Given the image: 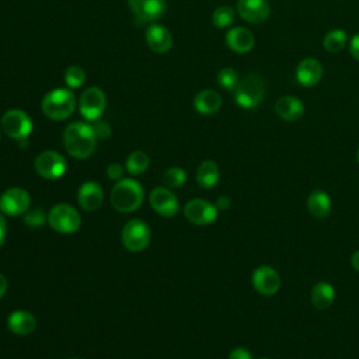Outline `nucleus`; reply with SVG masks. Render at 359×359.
Returning a JSON list of instances; mask_svg holds the SVG:
<instances>
[{
  "mask_svg": "<svg viewBox=\"0 0 359 359\" xmlns=\"http://www.w3.org/2000/svg\"><path fill=\"white\" fill-rule=\"evenodd\" d=\"M63 143L70 156L76 158H86L94 151L97 136L91 125L73 122L63 132Z\"/></svg>",
  "mask_w": 359,
  "mask_h": 359,
  "instance_id": "1",
  "label": "nucleus"
},
{
  "mask_svg": "<svg viewBox=\"0 0 359 359\" xmlns=\"http://www.w3.org/2000/svg\"><path fill=\"white\" fill-rule=\"evenodd\" d=\"M233 93L237 105H240L241 108H257L266 95L265 80L258 73H250L245 77L240 79V83Z\"/></svg>",
  "mask_w": 359,
  "mask_h": 359,
  "instance_id": "2",
  "label": "nucleus"
},
{
  "mask_svg": "<svg viewBox=\"0 0 359 359\" xmlns=\"http://www.w3.org/2000/svg\"><path fill=\"white\" fill-rule=\"evenodd\" d=\"M143 202V188L142 185L130 178L121 180L116 182L111 191L112 206L123 213L136 210Z\"/></svg>",
  "mask_w": 359,
  "mask_h": 359,
  "instance_id": "3",
  "label": "nucleus"
},
{
  "mask_svg": "<svg viewBox=\"0 0 359 359\" xmlns=\"http://www.w3.org/2000/svg\"><path fill=\"white\" fill-rule=\"evenodd\" d=\"M76 107L74 94L67 88H55L48 93L42 100V111L43 114L53 119L62 121L69 118Z\"/></svg>",
  "mask_w": 359,
  "mask_h": 359,
  "instance_id": "4",
  "label": "nucleus"
},
{
  "mask_svg": "<svg viewBox=\"0 0 359 359\" xmlns=\"http://www.w3.org/2000/svg\"><path fill=\"white\" fill-rule=\"evenodd\" d=\"M48 222L55 231L62 234H72L80 229L81 216L73 206L67 203H59L50 209Z\"/></svg>",
  "mask_w": 359,
  "mask_h": 359,
  "instance_id": "5",
  "label": "nucleus"
},
{
  "mask_svg": "<svg viewBox=\"0 0 359 359\" xmlns=\"http://www.w3.org/2000/svg\"><path fill=\"white\" fill-rule=\"evenodd\" d=\"M122 243L126 250L139 252L150 243V229L140 219L129 220L122 229Z\"/></svg>",
  "mask_w": 359,
  "mask_h": 359,
  "instance_id": "6",
  "label": "nucleus"
},
{
  "mask_svg": "<svg viewBox=\"0 0 359 359\" xmlns=\"http://www.w3.org/2000/svg\"><path fill=\"white\" fill-rule=\"evenodd\" d=\"M1 128L11 139L24 140L32 130V122L24 111L10 109L1 118Z\"/></svg>",
  "mask_w": 359,
  "mask_h": 359,
  "instance_id": "7",
  "label": "nucleus"
},
{
  "mask_svg": "<svg viewBox=\"0 0 359 359\" xmlns=\"http://www.w3.org/2000/svg\"><path fill=\"white\" fill-rule=\"evenodd\" d=\"M35 170L42 178L56 180L65 174L66 160L57 151L46 150L35 158Z\"/></svg>",
  "mask_w": 359,
  "mask_h": 359,
  "instance_id": "8",
  "label": "nucleus"
},
{
  "mask_svg": "<svg viewBox=\"0 0 359 359\" xmlns=\"http://www.w3.org/2000/svg\"><path fill=\"white\" fill-rule=\"evenodd\" d=\"M107 107L105 94L98 87L87 88L79 101L80 114L88 121H97Z\"/></svg>",
  "mask_w": 359,
  "mask_h": 359,
  "instance_id": "9",
  "label": "nucleus"
},
{
  "mask_svg": "<svg viewBox=\"0 0 359 359\" xmlns=\"http://www.w3.org/2000/svg\"><path fill=\"white\" fill-rule=\"evenodd\" d=\"M252 286L262 296H273L280 289L279 273L268 265H261L252 272Z\"/></svg>",
  "mask_w": 359,
  "mask_h": 359,
  "instance_id": "10",
  "label": "nucleus"
},
{
  "mask_svg": "<svg viewBox=\"0 0 359 359\" xmlns=\"http://www.w3.org/2000/svg\"><path fill=\"white\" fill-rule=\"evenodd\" d=\"M185 217L198 226L210 224L217 217V208L205 199H192L184 208Z\"/></svg>",
  "mask_w": 359,
  "mask_h": 359,
  "instance_id": "11",
  "label": "nucleus"
},
{
  "mask_svg": "<svg viewBox=\"0 0 359 359\" xmlns=\"http://www.w3.org/2000/svg\"><path fill=\"white\" fill-rule=\"evenodd\" d=\"M29 203V194L22 188H10L0 196V209L10 216H18L28 212Z\"/></svg>",
  "mask_w": 359,
  "mask_h": 359,
  "instance_id": "12",
  "label": "nucleus"
},
{
  "mask_svg": "<svg viewBox=\"0 0 359 359\" xmlns=\"http://www.w3.org/2000/svg\"><path fill=\"white\" fill-rule=\"evenodd\" d=\"M237 13L247 22L261 24L268 20L271 7L266 0H238Z\"/></svg>",
  "mask_w": 359,
  "mask_h": 359,
  "instance_id": "13",
  "label": "nucleus"
},
{
  "mask_svg": "<svg viewBox=\"0 0 359 359\" xmlns=\"http://www.w3.org/2000/svg\"><path fill=\"white\" fill-rule=\"evenodd\" d=\"M150 205L158 215L164 217H172L180 209V202L175 195L164 187H158L151 191Z\"/></svg>",
  "mask_w": 359,
  "mask_h": 359,
  "instance_id": "14",
  "label": "nucleus"
},
{
  "mask_svg": "<svg viewBox=\"0 0 359 359\" xmlns=\"http://www.w3.org/2000/svg\"><path fill=\"white\" fill-rule=\"evenodd\" d=\"M323 77V66L314 57H304L296 67V80L303 87H314Z\"/></svg>",
  "mask_w": 359,
  "mask_h": 359,
  "instance_id": "15",
  "label": "nucleus"
},
{
  "mask_svg": "<svg viewBox=\"0 0 359 359\" xmlns=\"http://www.w3.org/2000/svg\"><path fill=\"white\" fill-rule=\"evenodd\" d=\"M77 201L80 208H83L84 210H95L101 206L104 201V191L98 182L87 181L80 187L77 192Z\"/></svg>",
  "mask_w": 359,
  "mask_h": 359,
  "instance_id": "16",
  "label": "nucleus"
},
{
  "mask_svg": "<svg viewBox=\"0 0 359 359\" xmlns=\"http://www.w3.org/2000/svg\"><path fill=\"white\" fill-rule=\"evenodd\" d=\"M275 112L280 119L286 122H294L303 116L304 104L297 97L283 95L275 102Z\"/></svg>",
  "mask_w": 359,
  "mask_h": 359,
  "instance_id": "17",
  "label": "nucleus"
},
{
  "mask_svg": "<svg viewBox=\"0 0 359 359\" xmlns=\"http://www.w3.org/2000/svg\"><path fill=\"white\" fill-rule=\"evenodd\" d=\"M129 6L140 21H154L157 20L165 7L164 0H128Z\"/></svg>",
  "mask_w": 359,
  "mask_h": 359,
  "instance_id": "18",
  "label": "nucleus"
},
{
  "mask_svg": "<svg viewBox=\"0 0 359 359\" xmlns=\"http://www.w3.org/2000/svg\"><path fill=\"white\" fill-rule=\"evenodd\" d=\"M146 41L149 48L156 53H165L172 46V36L170 31L160 24H153L147 28Z\"/></svg>",
  "mask_w": 359,
  "mask_h": 359,
  "instance_id": "19",
  "label": "nucleus"
},
{
  "mask_svg": "<svg viewBox=\"0 0 359 359\" xmlns=\"http://www.w3.org/2000/svg\"><path fill=\"white\" fill-rule=\"evenodd\" d=\"M226 43L231 50L245 53L254 48L255 38L250 29L244 27H234L226 34Z\"/></svg>",
  "mask_w": 359,
  "mask_h": 359,
  "instance_id": "20",
  "label": "nucleus"
},
{
  "mask_svg": "<svg viewBox=\"0 0 359 359\" xmlns=\"http://www.w3.org/2000/svg\"><path fill=\"white\" fill-rule=\"evenodd\" d=\"M7 325L13 334L29 335L36 328V320L31 313L24 310H17L8 316Z\"/></svg>",
  "mask_w": 359,
  "mask_h": 359,
  "instance_id": "21",
  "label": "nucleus"
},
{
  "mask_svg": "<svg viewBox=\"0 0 359 359\" xmlns=\"http://www.w3.org/2000/svg\"><path fill=\"white\" fill-rule=\"evenodd\" d=\"M307 209L313 217H316L318 220L325 219L331 212L330 195L320 189L310 192V195L307 198Z\"/></svg>",
  "mask_w": 359,
  "mask_h": 359,
  "instance_id": "22",
  "label": "nucleus"
},
{
  "mask_svg": "<svg viewBox=\"0 0 359 359\" xmlns=\"http://www.w3.org/2000/svg\"><path fill=\"white\" fill-rule=\"evenodd\" d=\"M194 107L202 115H212L222 107V97L215 90H202L195 95Z\"/></svg>",
  "mask_w": 359,
  "mask_h": 359,
  "instance_id": "23",
  "label": "nucleus"
},
{
  "mask_svg": "<svg viewBox=\"0 0 359 359\" xmlns=\"http://www.w3.org/2000/svg\"><path fill=\"white\" fill-rule=\"evenodd\" d=\"M335 299V289L330 282H318L311 289V304L318 310L328 309Z\"/></svg>",
  "mask_w": 359,
  "mask_h": 359,
  "instance_id": "24",
  "label": "nucleus"
},
{
  "mask_svg": "<svg viewBox=\"0 0 359 359\" xmlns=\"http://www.w3.org/2000/svg\"><path fill=\"white\" fill-rule=\"evenodd\" d=\"M196 181L202 188H213L219 181V167L213 160H205L196 170Z\"/></svg>",
  "mask_w": 359,
  "mask_h": 359,
  "instance_id": "25",
  "label": "nucleus"
},
{
  "mask_svg": "<svg viewBox=\"0 0 359 359\" xmlns=\"http://www.w3.org/2000/svg\"><path fill=\"white\" fill-rule=\"evenodd\" d=\"M346 43H348V34L345 29H341V28L328 31L323 38V46L330 53H338L344 50Z\"/></svg>",
  "mask_w": 359,
  "mask_h": 359,
  "instance_id": "26",
  "label": "nucleus"
},
{
  "mask_svg": "<svg viewBox=\"0 0 359 359\" xmlns=\"http://www.w3.org/2000/svg\"><path fill=\"white\" fill-rule=\"evenodd\" d=\"M147 167H149V157L144 151L136 150L130 153L126 158V170L133 175H139L144 172Z\"/></svg>",
  "mask_w": 359,
  "mask_h": 359,
  "instance_id": "27",
  "label": "nucleus"
},
{
  "mask_svg": "<svg viewBox=\"0 0 359 359\" xmlns=\"http://www.w3.org/2000/svg\"><path fill=\"white\" fill-rule=\"evenodd\" d=\"M234 8L230 6H220L212 14V21L217 28H226L234 21Z\"/></svg>",
  "mask_w": 359,
  "mask_h": 359,
  "instance_id": "28",
  "label": "nucleus"
},
{
  "mask_svg": "<svg viewBox=\"0 0 359 359\" xmlns=\"http://www.w3.org/2000/svg\"><path fill=\"white\" fill-rule=\"evenodd\" d=\"M217 83L227 91H234L240 83L238 73L231 67H224L217 73Z\"/></svg>",
  "mask_w": 359,
  "mask_h": 359,
  "instance_id": "29",
  "label": "nucleus"
},
{
  "mask_svg": "<svg viewBox=\"0 0 359 359\" xmlns=\"http://www.w3.org/2000/svg\"><path fill=\"white\" fill-rule=\"evenodd\" d=\"M187 181V174L180 167H171L165 171L163 177V182L170 188H180Z\"/></svg>",
  "mask_w": 359,
  "mask_h": 359,
  "instance_id": "30",
  "label": "nucleus"
},
{
  "mask_svg": "<svg viewBox=\"0 0 359 359\" xmlns=\"http://www.w3.org/2000/svg\"><path fill=\"white\" fill-rule=\"evenodd\" d=\"M84 80H86V72L80 66H76V65L70 66L65 72V81L72 88H77V87L83 86Z\"/></svg>",
  "mask_w": 359,
  "mask_h": 359,
  "instance_id": "31",
  "label": "nucleus"
},
{
  "mask_svg": "<svg viewBox=\"0 0 359 359\" xmlns=\"http://www.w3.org/2000/svg\"><path fill=\"white\" fill-rule=\"evenodd\" d=\"M24 222L32 227H38L42 226L45 222V215L41 209H34V210H28V213L25 215Z\"/></svg>",
  "mask_w": 359,
  "mask_h": 359,
  "instance_id": "32",
  "label": "nucleus"
},
{
  "mask_svg": "<svg viewBox=\"0 0 359 359\" xmlns=\"http://www.w3.org/2000/svg\"><path fill=\"white\" fill-rule=\"evenodd\" d=\"M107 175L111 180H119L123 175V167L121 164H118V163H112L107 168Z\"/></svg>",
  "mask_w": 359,
  "mask_h": 359,
  "instance_id": "33",
  "label": "nucleus"
},
{
  "mask_svg": "<svg viewBox=\"0 0 359 359\" xmlns=\"http://www.w3.org/2000/svg\"><path fill=\"white\" fill-rule=\"evenodd\" d=\"M93 129H94V133H95L97 137L105 139V137H108L111 135V129H109V126L105 122H95Z\"/></svg>",
  "mask_w": 359,
  "mask_h": 359,
  "instance_id": "34",
  "label": "nucleus"
},
{
  "mask_svg": "<svg viewBox=\"0 0 359 359\" xmlns=\"http://www.w3.org/2000/svg\"><path fill=\"white\" fill-rule=\"evenodd\" d=\"M229 359H252L251 352L247 348H234L229 353Z\"/></svg>",
  "mask_w": 359,
  "mask_h": 359,
  "instance_id": "35",
  "label": "nucleus"
},
{
  "mask_svg": "<svg viewBox=\"0 0 359 359\" xmlns=\"http://www.w3.org/2000/svg\"><path fill=\"white\" fill-rule=\"evenodd\" d=\"M349 52L359 62V34H355L349 41Z\"/></svg>",
  "mask_w": 359,
  "mask_h": 359,
  "instance_id": "36",
  "label": "nucleus"
},
{
  "mask_svg": "<svg viewBox=\"0 0 359 359\" xmlns=\"http://www.w3.org/2000/svg\"><path fill=\"white\" fill-rule=\"evenodd\" d=\"M230 205H231V201L229 199V196H220V198L217 199V202H216L217 210H219V209H229Z\"/></svg>",
  "mask_w": 359,
  "mask_h": 359,
  "instance_id": "37",
  "label": "nucleus"
},
{
  "mask_svg": "<svg viewBox=\"0 0 359 359\" xmlns=\"http://www.w3.org/2000/svg\"><path fill=\"white\" fill-rule=\"evenodd\" d=\"M6 230H7V223H6V219L3 217V215L0 213V247H1L3 243H4Z\"/></svg>",
  "mask_w": 359,
  "mask_h": 359,
  "instance_id": "38",
  "label": "nucleus"
},
{
  "mask_svg": "<svg viewBox=\"0 0 359 359\" xmlns=\"http://www.w3.org/2000/svg\"><path fill=\"white\" fill-rule=\"evenodd\" d=\"M351 265L353 269H356L359 272V250H356L352 257H351Z\"/></svg>",
  "mask_w": 359,
  "mask_h": 359,
  "instance_id": "39",
  "label": "nucleus"
},
{
  "mask_svg": "<svg viewBox=\"0 0 359 359\" xmlns=\"http://www.w3.org/2000/svg\"><path fill=\"white\" fill-rule=\"evenodd\" d=\"M6 290H7V279H6L4 275L0 273V299L3 297V294L6 293Z\"/></svg>",
  "mask_w": 359,
  "mask_h": 359,
  "instance_id": "40",
  "label": "nucleus"
},
{
  "mask_svg": "<svg viewBox=\"0 0 359 359\" xmlns=\"http://www.w3.org/2000/svg\"><path fill=\"white\" fill-rule=\"evenodd\" d=\"M356 161H358V164H359V147H358V151H356Z\"/></svg>",
  "mask_w": 359,
  "mask_h": 359,
  "instance_id": "41",
  "label": "nucleus"
},
{
  "mask_svg": "<svg viewBox=\"0 0 359 359\" xmlns=\"http://www.w3.org/2000/svg\"><path fill=\"white\" fill-rule=\"evenodd\" d=\"M262 359H268V358H262Z\"/></svg>",
  "mask_w": 359,
  "mask_h": 359,
  "instance_id": "42",
  "label": "nucleus"
}]
</instances>
